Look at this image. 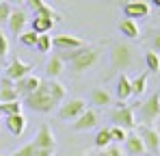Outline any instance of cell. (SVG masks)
<instances>
[{
	"instance_id": "1",
	"label": "cell",
	"mask_w": 160,
	"mask_h": 156,
	"mask_svg": "<svg viewBox=\"0 0 160 156\" xmlns=\"http://www.w3.org/2000/svg\"><path fill=\"white\" fill-rule=\"evenodd\" d=\"M22 106H26L30 111H35V113H50L56 104L52 102V98L48 96V91H46V85H43V80H41V85L32 91V93H28L24 96V104Z\"/></svg>"
},
{
	"instance_id": "2",
	"label": "cell",
	"mask_w": 160,
	"mask_h": 156,
	"mask_svg": "<svg viewBox=\"0 0 160 156\" xmlns=\"http://www.w3.org/2000/svg\"><path fill=\"white\" fill-rule=\"evenodd\" d=\"M134 108H138V102L132 104V106H126L123 102H117V106L110 111V122H112V126H119V128H123L126 132L128 130H134L136 128V117H134Z\"/></svg>"
},
{
	"instance_id": "3",
	"label": "cell",
	"mask_w": 160,
	"mask_h": 156,
	"mask_svg": "<svg viewBox=\"0 0 160 156\" xmlns=\"http://www.w3.org/2000/svg\"><path fill=\"white\" fill-rule=\"evenodd\" d=\"M134 63V48L128 46V44H112L110 48V65L115 70H119L123 74V70H128L130 65Z\"/></svg>"
},
{
	"instance_id": "4",
	"label": "cell",
	"mask_w": 160,
	"mask_h": 156,
	"mask_svg": "<svg viewBox=\"0 0 160 156\" xmlns=\"http://www.w3.org/2000/svg\"><path fill=\"white\" fill-rule=\"evenodd\" d=\"M98 61H100V50H98V48H89V46H84V48L80 50L78 56L69 63V67H72L74 74H82V72L91 70Z\"/></svg>"
},
{
	"instance_id": "5",
	"label": "cell",
	"mask_w": 160,
	"mask_h": 156,
	"mask_svg": "<svg viewBox=\"0 0 160 156\" xmlns=\"http://www.w3.org/2000/svg\"><path fill=\"white\" fill-rule=\"evenodd\" d=\"M138 115H141V124L149 126L152 122H156L160 117V93H152L145 102L138 106Z\"/></svg>"
},
{
	"instance_id": "6",
	"label": "cell",
	"mask_w": 160,
	"mask_h": 156,
	"mask_svg": "<svg viewBox=\"0 0 160 156\" xmlns=\"http://www.w3.org/2000/svg\"><path fill=\"white\" fill-rule=\"evenodd\" d=\"M136 134L141 137L143 145H145V152L147 154H158V145H160V134L156 128L152 126H143V124H136Z\"/></svg>"
},
{
	"instance_id": "7",
	"label": "cell",
	"mask_w": 160,
	"mask_h": 156,
	"mask_svg": "<svg viewBox=\"0 0 160 156\" xmlns=\"http://www.w3.org/2000/svg\"><path fill=\"white\" fill-rule=\"evenodd\" d=\"M87 111V102L82 98H69V100H63L61 108H58V117L63 122H69V119H76L78 115H82Z\"/></svg>"
},
{
	"instance_id": "8",
	"label": "cell",
	"mask_w": 160,
	"mask_h": 156,
	"mask_svg": "<svg viewBox=\"0 0 160 156\" xmlns=\"http://www.w3.org/2000/svg\"><path fill=\"white\" fill-rule=\"evenodd\" d=\"M37 150H54V145H56V141H54V132L52 128L48 126V124H41L39 130H37V134H35V139L30 141Z\"/></svg>"
},
{
	"instance_id": "9",
	"label": "cell",
	"mask_w": 160,
	"mask_h": 156,
	"mask_svg": "<svg viewBox=\"0 0 160 156\" xmlns=\"http://www.w3.org/2000/svg\"><path fill=\"white\" fill-rule=\"evenodd\" d=\"M28 74H32V65H28V63H24L22 59H11L9 61V65H7V72H4V76L11 78L13 82L15 80H20V78L28 76Z\"/></svg>"
},
{
	"instance_id": "10",
	"label": "cell",
	"mask_w": 160,
	"mask_h": 156,
	"mask_svg": "<svg viewBox=\"0 0 160 156\" xmlns=\"http://www.w3.org/2000/svg\"><path fill=\"white\" fill-rule=\"evenodd\" d=\"M123 15H126L128 20H134V22H136V18H138V20H145V18L149 15V4L143 2V0L126 2V4H123Z\"/></svg>"
},
{
	"instance_id": "11",
	"label": "cell",
	"mask_w": 160,
	"mask_h": 156,
	"mask_svg": "<svg viewBox=\"0 0 160 156\" xmlns=\"http://www.w3.org/2000/svg\"><path fill=\"white\" fill-rule=\"evenodd\" d=\"M52 46L56 50H76V48H84V41L76 37V35H69V33H63V35H56L52 39Z\"/></svg>"
},
{
	"instance_id": "12",
	"label": "cell",
	"mask_w": 160,
	"mask_h": 156,
	"mask_svg": "<svg viewBox=\"0 0 160 156\" xmlns=\"http://www.w3.org/2000/svg\"><path fill=\"white\" fill-rule=\"evenodd\" d=\"M26 11H22V9H13L11 11V15H9V20H7V26H9V33L11 35H15V37H20L22 33H24V26H26Z\"/></svg>"
},
{
	"instance_id": "13",
	"label": "cell",
	"mask_w": 160,
	"mask_h": 156,
	"mask_svg": "<svg viewBox=\"0 0 160 156\" xmlns=\"http://www.w3.org/2000/svg\"><path fill=\"white\" fill-rule=\"evenodd\" d=\"M98 126V113L93 108H87L82 115H78L74 119V130L76 132H84V130H91Z\"/></svg>"
},
{
	"instance_id": "14",
	"label": "cell",
	"mask_w": 160,
	"mask_h": 156,
	"mask_svg": "<svg viewBox=\"0 0 160 156\" xmlns=\"http://www.w3.org/2000/svg\"><path fill=\"white\" fill-rule=\"evenodd\" d=\"M39 85H41V78L35 76V74H28V76L15 80L13 89H15V93H18V96H20V93H22V96H28V93H32Z\"/></svg>"
},
{
	"instance_id": "15",
	"label": "cell",
	"mask_w": 160,
	"mask_h": 156,
	"mask_svg": "<svg viewBox=\"0 0 160 156\" xmlns=\"http://www.w3.org/2000/svg\"><path fill=\"white\" fill-rule=\"evenodd\" d=\"M43 85H46V91H48V96L52 98L54 104H61L65 98H67V89H65V85H61L56 78H48V80H43Z\"/></svg>"
},
{
	"instance_id": "16",
	"label": "cell",
	"mask_w": 160,
	"mask_h": 156,
	"mask_svg": "<svg viewBox=\"0 0 160 156\" xmlns=\"http://www.w3.org/2000/svg\"><path fill=\"white\" fill-rule=\"evenodd\" d=\"M123 148H126V152L130 156H145V145H143V141H141V137L136 134V132H128V137H126V141H123Z\"/></svg>"
},
{
	"instance_id": "17",
	"label": "cell",
	"mask_w": 160,
	"mask_h": 156,
	"mask_svg": "<svg viewBox=\"0 0 160 156\" xmlns=\"http://www.w3.org/2000/svg\"><path fill=\"white\" fill-rule=\"evenodd\" d=\"M4 126H7V130H9L13 137H20V134L26 130V117H24L22 113H18V115H7V117H4Z\"/></svg>"
},
{
	"instance_id": "18",
	"label": "cell",
	"mask_w": 160,
	"mask_h": 156,
	"mask_svg": "<svg viewBox=\"0 0 160 156\" xmlns=\"http://www.w3.org/2000/svg\"><path fill=\"white\" fill-rule=\"evenodd\" d=\"M115 93H117V100H119V102H126V100L132 96L130 78L126 76V74H119V78H117V87H115Z\"/></svg>"
},
{
	"instance_id": "19",
	"label": "cell",
	"mask_w": 160,
	"mask_h": 156,
	"mask_svg": "<svg viewBox=\"0 0 160 156\" xmlns=\"http://www.w3.org/2000/svg\"><path fill=\"white\" fill-rule=\"evenodd\" d=\"M63 70H65V63H63L56 54H52V56L46 61V76L48 78H58L63 74Z\"/></svg>"
},
{
	"instance_id": "20",
	"label": "cell",
	"mask_w": 160,
	"mask_h": 156,
	"mask_svg": "<svg viewBox=\"0 0 160 156\" xmlns=\"http://www.w3.org/2000/svg\"><path fill=\"white\" fill-rule=\"evenodd\" d=\"M52 26H54V20H50V18H43V15L32 18V33H37V35H48L52 30Z\"/></svg>"
},
{
	"instance_id": "21",
	"label": "cell",
	"mask_w": 160,
	"mask_h": 156,
	"mask_svg": "<svg viewBox=\"0 0 160 156\" xmlns=\"http://www.w3.org/2000/svg\"><path fill=\"white\" fill-rule=\"evenodd\" d=\"M119 30H121V35L128 37V39H138V35H141L138 24H136L134 20H128V18L119 22Z\"/></svg>"
},
{
	"instance_id": "22",
	"label": "cell",
	"mask_w": 160,
	"mask_h": 156,
	"mask_svg": "<svg viewBox=\"0 0 160 156\" xmlns=\"http://www.w3.org/2000/svg\"><path fill=\"white\" fill-rule=\"evenodd\" d=\"M145 65H147V74H158L160 72V54L156 50L145 52Z\"/></svg>"
},
{
	"instance_id": "23",
	"label": "cell",
	"mask_w": 160,
	"mask_h": 156,
	"mask_svg": "<svg viewBox=\"0 0 160 156\" xmlns=\"http://www.w3.org/2000/svg\"><path fill=\"white\" fill-rule=\"evenodd\" d=\"M145 87H147V72H143V74H138L136 78L130 80V89H132V96H143L145 93Z\"/></svg>"
},
{
	"instance_id": "24",
	"label": "cell",
	"mask_w": 160,
	"mask_h": 156,
	"mask_svg": "<svg viewBox=\"0 0 160 156\" xmlns=\"http://www.w3.org/2000/svg\"><path fill=\"white\" fill-rule=\"evenodd\" d=\"M91 104H95V106H108V104H112V98L104 89H95L91 93Z\"/></svg>"
},
{
	"instance_id": "25",
	"label": "cell",
	"mask_w": 160,
	"mask_h": 156,
	"mask_svg": "<svg viewBox=\"0 0 160 156\" xmlns=\"http://www.w3.org/2000/svg\"><path fill=\"white\" fill-rule=\"evenodd\" d=\"M22 113V102L20 100H13V102H0V115H18Z\"/></svg>"
},
{
	"instance_id": "26",
	"label": "cell",
	"mask_w": 160,
	"mask_h": 156,
	"mask_svg": "<svg viewBox=\"0 0 160 156\" xmlns=\"http://www.w3.org/2000/svg\"><path fill=\"white\" fill-rule=\"evenodd\" d=\"M112 141H110V132H108V128H100L98 130V134H95V148L98 150H104V148H108Z\"/></svg>"
},
{
	"instance_id": "27",
	"label": "cell",
	"mask_w": 160,
	"mask_h": 156,
	"mask_svg": "<svg viewBox=\"0 0 160 156\" xmlns=\"http://www.w3.org/2000/svg\"><path fill=\"white\" fill-rule=\"evenodd\" d=\"M35 48L39 52H50V48H52V37H50V35H39Z\"/></svg>"
},
{
	"instance_id": "28",
	"label": "cell",
	"mask_w": 160,
	"mask_h": 156,
	"mask_svg": "<svg viewBox=\"0 0 160 156\" xmlns=\"http://www.w3.org/2000/svg\"><path fill=\"white\" fill-rule=\"evenodd\" d=\"M108 132H110V141H112V143H123L126 137H128V132H126L123 128H119V126L108 128Z\"/></svg>"
},
{
	"instance_id": "29",
	"label": "cell",
	"mask_w": 160,
	"mask_h": 156,
	"mask_svg": "<svg viewBox=\"0 0 160 156\" xmlns=\"http://www.w3.org/2000/svg\"><path fill=\"white\" fill-rule=\"evenodd\" d=\"M37 33H32V30H26V33H22L20 35V44L22 46H26V48H35V44H37Z\"/></svg>"
},
{
	"instance_id": "30",
	"label": "cell",
	"mask_w": 160,
	"mask_h": 156,
	"mask_svg": "<svg viewBox=\"0 0 160 156\" xmlns=\"http://www.w3.org/2000/svg\"><path fill=\"white\" fill-rule=\"evenodd\" d=\"M11 11H13V7H11L9 2H0V24H7Z\"/></svg>"
},
{
	"instance_id": "31",
	"label": "cell",
	"mask_w": 160,
	"mask_h": 156,
	"mask_svg": "<svg viewBox=\"0 0 160 156\" xmlns=\"http://www.w3.org/2000/svg\"><path fill=\"white\" fill-rule=\"evenodd\" d=\"M11 156H35V145L32 143H26L24 148H20L18 152H13Z\"/></svg>"
},
{
	"instance_id": "32",
	"label": "cell",
	"mask_w": 160,
	"mask_h": 156,
	"mask_svg": "<svg viewBox=\"0 0 160 156\" xmlns=\"http://www.w3.org/2000/svg\"><path fill=\"white\" fill-rule=\"evenodd\" d=\"M9 54V39H7V35L0 30V59H4Z\"/></svg>"
},
{
	"instance_id": "33",
	"label": "cell",
	"mask_w": 160,
	"mask_h": 156,
	"mask_svg": "<svg viewBox=\"0 0 160 156\" xmlns=\"http://www.w3.org/2000/svg\"><path fill=\"white\" fill-rule=\"evenodd\" d=\"M13 100H18V93H15V89L0 91V102H13Z\"/></svg>"
},
{
	"instance_id": "34",
	"label": "cell",
	"mask_w": 160,
	"mask_h": 156,
	"mask_svg": "<svg viewBox=\"0 0 160 156\" xmlns=\"http://www.w3.org/2000/svg\"><path fill=\"white\" fill-rule=\"evenodd\" d=\"M95 156H121V150L117 145H108L104 150H100V154H95Z\"/></svg>"
},
{
	"instance_id": "35",
	"label": "cell",
	"mask_w": 160,
	"mask_h": 156,
	"mask_svg": "<svg viewBox=\"0 0 160 156\" xmlns=\"http://www.w3.org/2000/svg\"><path fill=\"white\" fill-rule=\"evenodd\" d=\"M24 2H26V7L30 9V11H32V13H35V11H39V9L46 4L43 0H24Z\"/></svg>"
},
{
	"instance_id": "36",
	"label": "cell",
	"mask_w": 160,
	"mask_h": 156,
	"mask_svg": "<svg viewBox=\"0 0 160 156\" xmlns=\"http://www.w3.org/2000/svg\"><path fill=\"white\" fill-rule=\"evenodd\" d=\"M13 85H15V82H13L11 78H7V76H2V78H0V91H7V89H13Z\"/></svg>"
},
{
	"instance_id": "37",
	"label": "cell",
	"mask_w": 160,
	"mask_h": 156,
	"mask_svg": "<svg viewBox=\"0 0 160 156\" xmlns=\"http://www.w3.org/2000/svg\"><path fill=\"white\" fill-rule=\"evenodd\" d=\"M35 156H54V150H37L35 148Z\"/></svg>"
},
{
	"instance_id": "38",
	"label": "cell",
	"mask_w": 160,
	"mask_h": 156,
	"mask_svg": "<svg viewBox=\"0 0 160 156\" xmlns=\"http://www.w3.org/2000/svg\"><path fill=\"white\" fill-rule=\"evenodd\" d=\"M152 46H154V50H160V30L156 33V37L152 39Z\"/></svg>"
},
{
	"instance_id": "39",
	"label": "cell",
	"mask_w": 160,
	"mask_h": 156,
	"mask_svg": "<svg viewBox=\"0 0 160 156\" xmlns=\"http://www.w3.org/2000/svg\"><path fill=\"white\" fill-rule=\"evenodd\" d=\"M4 2H9V4H11V2H15V4H20V2H24V0H4Z\"/></svg>"
},
{
	"instance_id": "40",
	"label": "cell",
	"mask_w": 160,
	"mask_h": 156,
	"mask_svg": "<svg viewBox=\"0 0 160 156\" xmlns=\"http://www.w3.org/2000/svg\"><path fill=\"white\" fill-rule=\"evenodd\" d=\"M152 4H154V7H158V9H160V0H152Z\"/></svg>"
},
{
	"instance_id": "41",
	"label": "cell",
	"mask_w": 160,
	"mask_h": 156,
	"mask_svg": "<svg viewBox=\"0 0 160 156\" xmlns=\"http://www.w3.org/2000/svg\"><path fill=\"white\" fill-rule=\"evenodd\" d=\"M158 154H160V145H158Z\"/></svg>"
},
{
	"instance_id": "42",
	"label": "cell",
	"mask_w": 160,
	"mask_h": 156,
	"mask_svg": "<svg viewBox=\"0 0 160 156\" xmlns=\"http://www.w3.org/2000/svg\"><path fill=\"white\" fill-rule=\"evenodd\" d=\"M158 134H160V128H158Z\"/></svg>"
},
{
	"instance_id": "43",
	"label": "cell",
	"mask_w": 160,
	"mask_h": 156,
	"mask_svg": "<svg viewBox=\"0 0 160 156\" xmlns=\"http://www.w3.org/2000/svg\"><path fill=\"white\" fill-rule=\"evenodd\" d=\"M0 2H4V0H0Z\"/></svg>"
},
{
	"instance_id": "44",
	"label": "cell",
	"mask_w": 160,
	"mask_h": 156,
	"mask_svg": "<svg viewBox=\"0 0 160 156\" xmlns=\"http://www.w3.org/2000/svg\"><path fill=\"white\" fill-rule=\"evenodd\" d=\"M158 119H160V117H158Z\"/></svg>"
}]
</instances>
